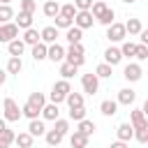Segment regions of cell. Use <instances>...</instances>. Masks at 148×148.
Segmentation results:
<instances>
[{"label":"cell","mask_w":148,"mask_h":148,"mask_svg":"<svg viewBox=\"0 0 148 148\" xmlns=\"http://www.w3.org/2000/svg\"><path fill=\"white\" fill-rule=\"evenodd\" d=\"M134 139L139 143H148V127H141V130H134Z\"/></svg>","instance_id":"cell-43"},{"label":"cell","mask_w":148,"mask_h":148,"mask_svg":"<svg viewBox=\"0 0 148 148\" xmlns=\"http://www.w3.org/2000/svg\"><path fill=\"white\" fill-rule=\"evenodd\" d=\"M14 18V9L9 7V5H2L0 2V23H7V21H12Z\"/></svg>","instance_id":"cell-38"},{"label":"cell","mask_w":148,"mask_h":148,"mask_svg":"<svg viewBox=\"0 0 148 148\" xmlns=\"http://www.w3.org/2000/svg\"><path fill=\"white\" fill-rule=\"evenodd\" d=\"M65 60H69V62H74V65H79V67L86 62V51H83L81 42H74V44H69V46H67Z\"/></svg>","instance_id":"cell-2"},{"label":"cell","mask_w":148,"mask_h":148,"mask_svg":"<svg viewBox=\"0 0 148 148\" xmlns=\"http://www.w3.org/2000/svg\"><path fill=\"white\" fill-rule=\"evenodd\" d=\"M125 143H127V141H120V139H118V141L111 143V148H125Z\"/></svg>","instance_id":"cell-49"},{"label":"cell","mask_w":148,"mask_h":148,"mask_svg":"<svg viewBox=\"0 0 148 148\" xmlns=\"http://www.w3.org/2000/svg\"><path fill=\"white\" fill-rule=\"evenodd\" d=\"M53 123H56V130H58V132H62V134H67V132H69V123H67V120H62V118H56Z\"/></svg>","instance_id":"cell-46"},{"label":"cell","mask_w":148,"mask_h":148,"mask_svg":"<svg viewBox=\"0 0 148 148\" xmlns=\"http://www.w3.org/2000/svg\"><path fill=\"white\" fill-rule=\"evenodd\" d=\"M7 51H9V56H21L25 51V42L18 39V37H14L12 42H7Z\"/></svg>","instance_id":"cell-17"},{"label":"cell","mask_w":148,"mask_h":148,"mask_svg":"<svg viewBox=\"0 0 148 148\" xmlns=\"http://www.w3.org/2000/svg\"><path fill=\"white\" fill-rule=\"evenodd\" d=\"M120 51H123V58H134V53H136V44H134V42H123Z\"/></svg>","instance_id":"cell-39"},{"label":"cell","mask_w":148,"mask_h":148,"mask_svg":"<svg viewBox=\"0 0 148 148\" xmlns=\"http://www.w3.org/2000/svg\"><path fill=\"white\" fill-rule=\"evenodd\" d=\"M81 86H83V92L95 95L99 90V76L97 74H83L81 76Z\"/></svg>","instance_id":"cell-6"},{"label":"cell","mask_w":148,"mask_h":148,"mask_svg":"<svg viewBox=\"0 0 148 148\" xmlns=\"http://www.w3.org/2000/svg\"><path fill=\"white\" fill-rule=\"evenodd\" d=\"M95 74H97L99 79H109V76L113 74V65H109V62L104 60L102 65H97V69H95Z\"/></svg>","instance_id":"cell-31"},{"label":"cell","mask_w":148,"mask_h":148,"mask_svg":"<svg viewBox=\"0 0 148 148\" xmlns=\"http://www.w3.org/2000/svg\"><path fill=\"white\" fill-rule=\"evenodd\" d=\"M58 104L56 102H51V104H44V109H42V118L44 120H56L58 118Z\"/></svg>","instance_id":"cell-23"},{"label":"cell","mask_w":148,"mask_h":148,"mask_svg":"<svg viewBox=\"0 0 148 148\" xmlns=\"http://www.w3.org/2000/svg\"><path fill=\"white\" fill-rule=\"evenodd\" d=\"M21 109H23V116H25V118H30V120H32V118H37V116L42 113V109H37V106H35V104H30V102H25Z\"/></svg>","instance_id":"cell-34"},{"label":"cell","mask_w":148,"mask_h":148,"mask_svg":"<svg viewBox=\"0 0 148 148\" xmlns=\"http://www.w3.org/2000/svg\"><path fill=\"white\" fill-rule=\"evenodd\" d=\"M23 42H25V44H30V46H35L37 42H42V30L37 32L32 25H30V28H25V32H23Z\"/></svg>","instance_id":"cell-16"},{"label":"cell","mask_w":148,"mask_h":148,"mask_svg":"<svg viewBox=\"0 0 148 148\" xmlns=\"http://www.w3.org/2000/svg\"><path fill=\"white\" fill-rule=\"evenodd\" d=\"M76 12H79V9H76V5H74V2H69V5H62V7H60V14H65V16H69V18H74V16H76Z\"/></svg>","instance_id":"cell-41"},{"label":"cell","mask_w":148,"mask_h":148,"mask_svg":"<svg viewBox=\"0 0 148 148\" xmlns=\"http://www.w3.org/2000/svg\"><path fill=\"white\" fill-rule=\"evenodd\" d=\"M106 37H109V42H123L125 37H127V28H125V23H111V25H106Z\"/></svg>","instance_id":"cell-4"},{"label":"cell","mask_w":148,"mask_h":148,"mask_svg":"<svg viewBox=\"0 0 148 148\" xmlns=\"http://www.w3.org/2000/svg\"><path fill=\"white\" fill-rule=\"evenodd\" d=\"M65 53H67V49H62L58 42L49 44V60L51 62H62L65 60Z\"/></svg>","instance_id":"cell-10"},{"label":"cell","mask_w":148,"mask_h":148,"mask_svg":"<svg viewBox=\"0 0 148 148\" xmlns=\"http://www.w3.org/2000/svg\"><path fill=\"white\" fill-rule=\"evenodd\" d=\"M134 99H136V92H134L132 88H123V90H118V104L132 106V104H134Z\"/></svg>","instance_id":"cell-11"},{"label":"cell","mask_w":148,"mask_h":148,"mask_svg":"<svg viewBox=\"0 0 148 148\" xmlns=\"http://www.w3.org/2000/svg\"><path fill=\"white\" fill-rule=\"evenodd\" d=\"M56 39H58V28H56V25H46V28L42 30V42L53 44Z\"/></svg>","instance_id":"cell-25"},{"label":"cell","mask_w":148,"mask_h":148,"mask_svg":"<svg viewBox=\"0 0 148 148\" xmlns=\"http://www.w3.org/2000/svg\"><path fill=\"white\" fill-rule=\"evenodd\" d=\"M99 111H102V116H116L118 113V99H104L99 104Z\"/></svg>","instance_id":"cell-18"},{"label":"cell","mask_w":148,"mask_h":148,"mask_svg":"<svg viewBox=\"0 0 148 148\" xmlns=\"http://www.w3.org/2000/svg\"><path fill=\"white\" fill-rule=\"evenodd\" d=\"M21 9L35 14V12H37V2H35V0H21Z\"/></svg>","instance_id":"cell-44"},{"label":"cell","mask_w":148,"mask_h":148,"mask_svg":"<svg viewBox=\"0 0 148 148\" xmlns=\"http://www.w3.org/2000/svg\"><path fill=\"white\" fill-rule=\"evenodd\" d=\"M125 28H127V35H139V32L143 30V28H141V21H139V18H127Z\"/></svg>","instance_id":"cell-32"},{"label":"cell","mask_w":148,"mask_h":148,"mask_svg":"<svg viewBox=\"0 0 148 148\" xmlns=\"http://www.w3.org/2000/svg\"><path fill=\"white\" fill-rule=\"evenodd\" d=\"M28 102H30V104H35L37 109H44V104H46V97H44V92H30Z\"/></svg>","instance_id":"cell-36"},{"label":"cell","mask_w":148,"mask_h":148,"mask_svg":"<svg viewBox=\"0 0 148 148\" xmlns=\"http://www.w3.org/2000/svg\"><path fill=\"white\" fill-rule=\"evenodd\" d=\"M0 2H2V5H9V2H12V0H0Z\"/></svg>","instance_id":"cell-53"},{"label":"cell","mask_w":148,"mask_h":148,"mask_svg":"<svg viewBox=\"0 0 148 148\" xmlns=\"http://www.w3.org/2000/svg\"><path fill=\"white\" fill-rule=\"evenodd\" d=\"M76 130H81L83 134H88V136H90V134H92V132H95L97 127H95V123H92V120L83 118V120H79V127H76Z\"/></svg>","instance_id":"cell-37"},{"label":"cell","mask_w":148,"mask_h":148,"mask_svg":"<svg viewBox=\"0 0 148 148\" xmlns=\"http://www.w3.org/2000/svg\"><path fill=\"white\" fill-rule=\"evenodd\" d=\"M97 18H95V14L90 12V9H79L76 12V16H74V25H79V28H92V23H95Z\"/></svg>","instance_id":"cell-5"},{"label":"cell","mask_w":148,"mask_h":148,"mask_svg":"<svg viewBox=\"0 0 148 148\" xmlns=\"http://www.w3.org/2000/svg\"><path fill=\"white\" fill-rule=\"evenodd\" d=\"M134 58H136V60H146V58H148V44H136Z\"/></svg>","instance_id":"cell-42"},{"label":"cell","mask_w":148,"mask_h":148,"mask_svg":"<svg viewBox=\"0 0 148 148\" xmlns=\"http://www.w3.org/2000/svg\"><path fill=\"white\" fill-rule=\"evenodd\" d=\"M23 69V62H21V56H12L9 60H7V72L9 74H18Z\"/></svg>","instance_id":"cell-27"},{"label":"cell","mask_w":148,"mask_h":148,"mask_svg":"<svg viewBox=\"0 0 148 148\" xmlns=\"http://www.w3.org/2000/svg\"><path fill=\"white\" fill-rule=\"evenodd\" d=\"M130 123L134 125V130H141V127H148V116L143 113V109H134L130 113Z\"/></svg>","instance_id":"cell-9"},{"label":"cell","mask_w":148,"mask_h":148,"mask_svg":"<svg viewBox=\"0 0 148 148\" xmlns=\"http://www.w3.org/2000/svg\"><path fill=\"white\" fill-rule=\"evenodd\" d=\"M139 39H141V44H148V28L139 32Z\"/></svg>","instance_id":"cell-48"},{"label":"cell","mask_w":148,"mask_h":148,"mask_svg":"<svg viewBox=\"0 0 148 148\" xmlns=\"http://www.w3.org/2000/svg\"><path fill=\"white\" fill-rule=\"evenodd\" d=\"M62 136H65V134L58 132L56 127H53V130H46V134H44V139H46L49 146H58V143H62Z\"/></svg>","instance_id":"cell-24"},{"label":"cell","mask_w":148,"mask_h":148,"mask_svg":"<svg viewBox=\"0 0 148 148\" xmlns=\"http://www.w3.org/2000/svg\"><path fill=\"white\" fill-rule=\"evenodd\" d=\"M7 74H9V72H7V69H0V86H2V83H5V81H7Z\"/></svg>","instance_id":"cell-50"},{"label":"cell","mask_w":148,"mask_h":148,"mask_svg":"<svg viewBox=\"0 0 148 148\" xmlns=\"http://www.w3.org/2000/svg\"><path fill=\"white\" fill-rule=\"evenodd\" d=\"M141 109H143V113L148 116V97H146V102H143V106H141Z\"/></svg>","instance_id":"cell-52"},{"label":"cell","mask_w":148,"mask_h":148,"mask_svg":"<svg viewBox=\"0 0 148 148\" xmlns=\"http://www.w3.org/2000/svg\"><path fill=\"white\" fill-rule=\"evenodd\" d=\"M104 60H106L109 65H118V62L123 60V51L116 49V46H109V49L104 51Z\"/></svg>","instance_id":"cell-14"},{"label":"cell","mask_w":148,"mask_h":148,"mask_svg":"<svg viewBox=\"0 0 148 148\" xmlns=\"http://www.w3.org/2000/svg\"><path fill=\"white\" fill-rule=\"evenodd\" d=\"M69 118L76 120V123L83 120V118H86V109H83V106H74V109H69Z\"/></svg>","instance_id":"cell-40"},{"label":"cell","mask_w":148,"mask_h":148,"mask_svg":"<svg viewBox=\"0 0 148 148\" xmlns=\"http://www.w3.org/2000/svg\"><path fill=\"white\" fill-rule=\"evenodd\" d=\"M2 109H5V118H7V123H16V120L23 116V109H18V104H16L12 97H7V99H5Z\"/></svg>","instance_id":"cell-3"},{"label":"cell","mask_w":148,"mask_h":148,"mask_svg":"<svg viewBox=\"0 0 148 148\" xmlns=\"http://www.w3.org/2000/svg\"><path fill=\"white\" fill-rule=\"evenodd\" d=\"M14 37H18V25L12 21L0 23V42H12Z\"/></svg>","instance_id":"cell-7"},{"label":"cell","mask_w":148,"mask_h":148,"mask_svg":"<svg viewBox=\"0 0 148 148\" xmlns=\"http://www.w3.org/2000/svg\"><path fill=\"white\" fill-rule=\"evenodd\" d=\"M81 37H83V28H79V25H69V28H67V32H65V39H67L69 44L81 42Z\"/></svg>","instance_id":"cell-20"},{"label":"cell","mask_w":148,"mask_h":148,"mask_svg":"<svg viewBox=\"0 0 148 148\" xmlns=\"http://www.w3.org/2000/svg\"><path fill=\"white\" fill-rule=\"evenodd\" d=\"M76 72H79V65H74V62H69V60H62V65H60V74H62V79H72Z\"/></svg>","instance_id":"cell-22"},{"label":"cell","mask_w":148,"mask_h":148,"mask_svg":"<svg viewBox=\"0 0 148 148\" xmlns=\"http://www.w3.org/2000/svg\"><path fill=\"white\" fill-rule=\"evenodd\" d=\"M123 76H125L130 83L139 81V79H141V65H139V62H130V65H125V69H123Z\"/></svg>","instance_id":"cell-8"},{"label":"cell","mask_w":148,"mask_h":148,"mask_svg":"<svg viewBox=\"0 0 148 148\" xmlns=\"http://www.w3.org/2000/svg\"><path fill=\"white\" fill-rule=\"evenodd\" d=\"M65 102H67L69 109H74V106H83V95H81V92H69Z\"/></svg>","instance_id":"cell-33"},{"label":"cell","mask_w":148,"mask_h":148,"mask_svg":"<svg viewBox=\"0 0 148 148\" xmlns=\"http://www.w3.org/2000/svg\"><path fill=\"white\" fill-rule=\"evenodd\" d=\"M69 143L74 148H86L88 146V134H83L81 130H74V134L69 136Z\"/></svg>","instance_id":"cell-19"},{"label":"cell","mask_w":148,"mask_h":148,"mask_svg":"<svg viewBox=\"0 0 148 148\" xmlns=\"http://www.w3.org/2000/svg\"><path fill=\"white\" fill-rule=\"evenodd\" d=\"M123 2H127V5H132V2H136V0H123Z\"/></svg>","instance_id":"cell-54"},{"label":"cell","mask_w":148,"mask_h":148,"mask_svg":"<svg viewBox=\"0 0 148 148\" xmlns=\"http://www.w3.org/2000/svg\"><path fill=\"white\" fill-rule=\"evenodd\" d=\"M76 9H90L92 7V0H74Z\"/></svg>","instance_id":"cell-47"},{"label":"cell","mask_w":148,"mask_h":148,"mask_svg":"<svg viewBox=\"0 0 148 148\" xmlns=\"http://www.w3.org/2000/svg\"><path fill=\"white\" fill-rule=\"evenodd\" d=\"M69 92H72L69 79H60V81H56V83H53V90H51V102L60 104V102H65V99H67V95H69Z\"/></svg>","instance_id":"cell-1"},{"label":"cell","mask_w":148,"mask_h":148,"mask_svg":"<svg viewBox=\"0 0 148 148\" xmlns=\"http://www.w3.org/2000/svg\"><path fill=\"white\" fill-rule=\"evenodd\" d=\"M16 141V134L12 132V130H2L0 132V148H7V146H12Z\"/></svg>","instance_id":"cell-29"},{"label":"cell","mask_w":148,"mask_h":148,"mask_svg":"<svg viewBox=\"0 0 148 148\" xmlns=\"http://www.w3.org/2000/svg\"><path fill=\"white\" fill-rule=\"evenodd\" d=\"M16 25H18V28H23V30H25V28H30V25H32V14L21 9V12H18V16H16Z\"/></svg>","instance_id":"cell-26"},{"label":"cell","mask_w":148,"mask_h":148,"mask_svg":"<svg viewBox=\"0 0 148 148\" xmlns=\"http://www.w3.org/2000/svg\"><path fill=\"white\" fill-rule=\"evenodd\" d=\"M104 9H106V2H102V0H97V2H92V7H90V12L95 14V18H97V16H99V14L104 12Z\"/></svg>","instance_id":"cell-45"},{"label":"cell","mask_w":148,"mask_h":148,"mask_svg":"<svg viewBox=\"0 0 148 148\" xmlns=\"http://www.w3.org/2000/svg\"><path fill=\"white\" fill-rule=\"evenodd\" d=\"M116 134H118L120 141H130V139H134V125L132 123H123V125H118Z\"/></svg>","instance_id":"cell-12"},{"label":"cell","mask_w":148,"mask_h":148,"mask_svg":"<svg viewBox=\"0 0 148 148\" xmlns=\"http://www.w3.org/2000/svg\"><path fill=\"white\" fill-rule=\"evenodd\" d=\"M113 18H116V12H113L111 7H106V9L97 16V21H99L102 25H111V23H113Z\"/></svg>","instance_id":"cell-30"},{"label":"cell","mask_w":148,"mask_h":148,"mask_svg":"<svg viewBox=\"0 0 148 148\" xmlns=\"http://www.w3.org/2000/svg\"><path fill=\"white\" fill-rule=\"evenodd\" d=\"M53 21H56V28H62V30H67L69 25H74V18H69V16H65V14H58Z\"/></svg>","instance_id":"cell-35"},{"label":"cell","mask_w":148,"mask_h":148,"mask_svg":"<svg viewBox=\"0 0 148 148\" xmlns=\"http://www.w3.org/2000/svg\"><path fill=\"white\" fill-rule=\"evenodd\" d=\"M7 130V118H0V132Z\"/></svg>","instance_id":"cell-51"},{"label":"cell","mask_w":148,"mask_h":148,"mask_svg":"<svg viewBox=\"0 0 148 148\" xmlns=\"http://www.w3.org/2000/svg\"><path fill=\"white\" fill-rule=\"evenodd\" d=\"M28 132H30L32 136H44V134H46L44 120H37V118H32V120H30V125H28Z\"/></svg>","instance_id":"cell-21"},{"label":"cell","mask_w":148,"mask_h":148,"mask_svg":"<svg viewBox=\"0 0 148 148\" xmlns=\"http://www.w3.org/2000/svg\"><path fill=\"white\" fill-rule=\"evenodd\" d=\"M42 12H44V16L56 18V16L60 14V5H58V0H46V2H44V7H42Z\"/></svg>","instance_id":"cell-15"},{"label":"cell","mask_w":148,"mask_h":148,"mask_svg":"<svg viewBox=\"0 0 148 148\" xmlns=\"http://www.w3.org/2000/svg\"><path fill=\"white\" fill-rule=\"evenodd\" d=\"M32 58L39 62V60H46L49 58V44L46 42H37L35 46H32Z\"/></svg>","instance_id":"cell-13"},{"label":"cell","mask_w":148,"mask_h":148,"mask_svg":"<svg viewBox=\"0 0 148 148\" xmlns=\"http://www.w3.org/2000/svg\"><path fill=\"white\" fill-rule=\"evenodd\" d=\"M14 143H18L21 148H30L32 143H35V136L30 134V132H23V134H16V141Z\"/></svg>","instance_id":"cell-28"}]
</instances>
